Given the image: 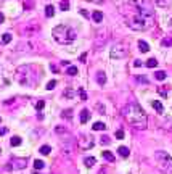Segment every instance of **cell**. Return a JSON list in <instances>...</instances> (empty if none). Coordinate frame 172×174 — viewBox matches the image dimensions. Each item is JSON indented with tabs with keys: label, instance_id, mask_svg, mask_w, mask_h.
I'll return each instance as SVG.
<instances>
[{
	"label": "cell",
	"instance_id": "cell-20",
	"mask_svg": "<svg viewBox=\"0 0 172 174\" xmlns=\"http://www.w3.org/2000/svg\"><path fill=\"white\" fill-rule=\"evenodd\" d=\"M92 128H93V130H105L106 129V124H105V122H101V121H98V122H95Z\"/></svg>",
	"mask_w": 172,
	"mask_h": 174
},
{
	"label": "cell",
	"instance_id": "cell-33",
	"mask_svg": "<svg viewBox=\"0 0 172 174\" xmlns=\"http://www.w3.org/2000/svg\"><path fill=\"white\" fill-rule=\"evenodd\" d=\"M77 92H79V97H81V100H87V94L84 92V89H79Z\"/></svg>",
	"mask_w": 172,
	"mask_h": 174
},
{
	"label": "cell",
	"instance_id": "cell-34",
	"mask_svg": "<svg viewBox=\"0 0 172 174\" xmlns=\"http://www.w3.org/2000/svg\"><path fill=\"white\" fill-rule=\"evenodd\" d=\"M55 86H57V81H50L49 84H47V89H49V90H53Z\"/></svg>",
	"mask_w": 172,
	"mask_h": 174
},
{
	"label": "cell",
	"instance_id": "cell-45",
	"mask_svg": "<svg viewBox=\"0 0 172 174\" xmlns=\"http://www.w3.org/2000/svg\"><path fill=\"white\" fill-rule=\"evenodd\" d=\"M0 121H2V119H0Z\"/></svg>",
	"mask_w": 172,
	"mask_h": 174
},
{
	"label": "cell",
	"instance_id": "cell-17",
	"mask_svg": "<svg viewBox=\"0 0 172 174\" xmlns=\"http://www.w3.org/2000/svg\"><path fill=\"white\" fill-rule=\"evenodd\" d=\"M53 15H55L53 5H47V7H45V16H47V18H51Z\"/></svg>",
	"mask_w": 172,
	"mask_h": 174
},
{
	"label": "cell",
	"instance_id": "cell-36",
	"mask_svg": "<svg viewBox=\"0 0 172 174\" xmlns=\"http://www.w3.org/2000/svg\"><path fill=\"white\" fill-rule=\"evenodd\" d=\"M116 139H124V130H116Z\"/></svg>",
	"mask_w": 172,
	"mask_h": 174
},
{
	"label": "cell",
	"instance_id": "cell-2",
	"mask_svg": "<svg viewBox=\"0 0 172 174\" xmlns=\"http://www.w3.org/2000/svg\"><path fill=\"white\" fill-rule=\"evenodd\" d=\"M122 114H124V118H126V121L129 122V124H132L134 128L146 129V126H148L146 113L143 111V108L138 103L126 105V106H124V110H122Z\"/></svg>",
	"mask_w": 172,
	"mask_h": 174
},
{
	"label": "cell",
	"instance_id": "cell-19",
	"mask_svg": "<svg viewBox=\"0 0 172 174\" xmlns=\"http://www.w3.org/2000/svg\"><path fill=\"white\" fill-rule=\"evenodd\" d=\"M92 18H93V21H95V23H101V19H103V13H101V11H93Z\"/></svg>",
	"mask_w": 172,
	"mask_h": 174
},
{
	"label": "cell",
	"instance_id": "cell-8",
	"mask_svg": "<svg viewBox=\"0 0 172 174\" xmlns=\"http://www.w3.org/2000/svg\"><path fill=\"white\" fill-rule=\"evenodd\" d=\"M106 42V31L103 29V31H100L98 35H97V39H95V44L100 47V45H103V44Z\"/></svg>",
	"mask_w": 172,
	"mask_h": 174
},
{
	"label": "cell",
	"instance_id": "cell-7",
	"mask_svg": "<svg viewBox=\"0 0 172 174\" xmlns=\"http://www.w3.org/2000/svg\"><path fill=\"white\" fill-rule=\"evenodd\" d=\"M93 139H92L90 136H85V134H84V136H81L79 137V147H81L82 150H89V148H92L93 147Z\"/></svg>",
	"mask_w": 172,
	"mask_h": 174
},
{
	"label": "cell",
	"instance_id": "cell-22",
	"mask_svg": "<svg viewBox=\"0 0 172 174\" xmlns=\"http://www.w3.org/2000/svg\"><path fill=\"white\" fill-rule=\"evenodd\" d=\"M103 158H105L106 161H111V163L114 161V155H113L111 152H108V150H105V152H103Z\"/></svg>",
	"mask_w": 172,
	"mask_h": 174
},
{
	"label": "cell",
	"instance_id": "cell-9",
	"mask_svg": "<svg viewBox=\"0 0 172 174\" xmlns=\"http://www.w3.org/2000/svg\"><path fill=\"white\" fill-rule=\"evenodd\" d=\"M97 82L100 86H105L106 84V74L103 73V71H98V73H97Z\"/></svg>",
	"mask_w": 172,
	"mask_h": 174
},
{
	"label": "cell",
	"instance_id": "cell-30",
	"mask_svg": "<svg viewBox=\"0 0 172 174\" xmlns=\"http://www.w3.org/2000/svg\"><path fill=\"white\" fill-rule=\"evenodd\" d=\"M2 42H3V44H8V42H11V34H8V32H5V34H3Z\"/></svg>",
	"mask_w": 172,
	"mask_h": 174
},
{
	"label": "cell",
	"instance_id": "cell-15",
	"mask_svg": "<svg viewBox=\"0 0 172 174\" xmlns=\"http://www.w3.org/2000/svg\"><path fill=\"white\" fill-rule=\"evenodd\" d=\"M156 3H158L159 7H162V8H169L172 5V0H154Z\"/></svg>",
	"mask_w": 172,
	"mask_h": 174
},
{
	"label": "cell",
	"instance_id": "cell-35",
	"mask_svg": "<svg viewBox=\"0 0 172 174\" xmlns=\"http://www.w3.org/2000/svg\"><path fill=\"white\" fill-rule=\"evenodd\" d=\"M65 97H71V98H73V97H74V90L66 89V90H65Z\"/></svg>",
	"mask_w": 172,
	"mask_h": 174
},
{
	"label": "cell",
	"instance_id": "cell-28",
	"mask_svg": "<svg viewBox=\"0 0 172 174\" xmlns=\"http://www.w3.org/2000/svg\"><path fill=\"white\" fill-rule=\"evenodd\" d=\"M50 145H42V147H40V153H42V155H49V153H50Z\"/></svg>",
	"mask_w": 172,
	"mask_h": 174
},
{
	"label": "cell",
	"instance_id": "cell-32",
	"mask_svg": "<svg viewBox=\"0 0 172 174\" xmlns=\"http://www.w3.org/2000/svg\"><path fill=\"white\" fill-rule=\"evenodd\" d=\"M43 106H45V102H43V100H39L37 103H35V110H37V111H40Z\"/></svg>",
	"mask_w": 172,
	"mask_h": 174
},
{
	"label": "cell",
	"instance_id": "cell-38",
	"mask_svg": "<svg viewBox=\"0 0 172 174\" xmlns=\"http://www.w3.org/2000/svg\"><path fill=\"white\" fill-rule=\"evenodd\" d=\"M134 66H137V68H138V66H142V61H140V60H135V61H134Z\"/></svg>",
	"mask_w": 172,
	"mask_h": 174
},
{
	"label": "cell",
	"instance_id": "cell-26",
	"mask_svg": "<svg viewBox=\"0 0 172 174\" xmlns=\"http://www.w3.org/2000/svg\"><path fill=\"white\" fill-rule=\"evenodd\" d=\"M34 168L35 169H43V168H45V163H43L42 160H35L34 161Z\"/></svg>",
	"mask_w": 172,
	"mask_h": 174
},
{
	"label": "cell",
	"instance_id": "cell-21",
	"mask_svg": "<svg viewBox=\"0 0 172 174\" xmlns=\"http://www.w3.org/2000/svg\"><path fill=\"white\" fill-rule=\"evenodd\" d=\"M10 144H11V147H18V145L21 144V137H19V136H13V137H11V140H10Z\"/></svg>",
	"mask_w": 172,
	"mask_h": 174
},
{
	"label": "cell",
	"instance_id": "cell-29",
	"mask_svg": "<svg viewBox=\"0 0 172 174\" xmlns=\"http://www.w3.org/2000/svg\"><path fill=\"white\" fill-rule=\"evenodd\" d=\"M66 73L69 74V76H76V74H77V68H76V66H69Z\"/></svg>",
	"mask_w": 172,
	"mask_h": 174
},
{
	"label": "cell",
	"instance_id": "cell-25",
	"mask_svg": "<svg viewBox=\"0 0 172 174\" xmlns=\"http://www.w3.org/2000/svg\"><path fill=\"white\" fill-rule=\"evenodd\" d=\"M161 45L162 47H172V37H166L161 41Z\"/></svg>",
	"mask_w": 172,
	"mask_h": 174
},
{
	"label": "cell",
	"instance_id": "cell-14",
	"mask_svg": "<svg viewBox=\"0 0 172 174\" xmlns=\"http://www.w3.org/2000/svg\"><path fill=\"white\" fill-rule=\"evenodd\" d=\"M138 49H140V52H143V53H146L148 50H150V45L145 42V41H138Z\"/></svg>",
	"mask_w": 172,
	"mask_h": 174
},
{
	"label": "cell",
	"instance_id": "cell-12",
	"mask_svg": "<svg viewBox=\"0 0 172 174\" xmlns=\"http://www.w3.org/2000/svg\"><path fill=\"white\" fill-rule=\"evenodd\" d=\"M151 105H153V108L156 110V113H159V114H161V113H164L162 103H161V102H159V100H154L153 103H151Z\"/></svg>",
	"mask_w": 172,
	"mask_h": 174
},
{
	"label": "cell",
	"instance_id": "cell-31",
	"mask_svg": "<svg viewBox=\"0 0 172 174\" xmlns=\"http://www.w3.org/2000/svg\"><path fill=\"white\" fill-rule=\"evenodd\" d=\"M61 116H63V118H66V119H69V118H73V111H71V110H65Z\"/></svg>",
	"mask_w": 172,
	"mask_h": 174
},
{
	"label": "cell",
	"instance_id": "cell-5",
	"mask_svg": "<svg viewBox=\"0 0 172 174\" xmlns=\"http://www.w3.org/2000/svg\"><path fill=\"white\" fill-rule=\"evenodd\" d=\"M154 160H156L158 168L161 169L164 174H172V156L167 152H162V150L156 152L154 153Z\"/></svg>",
	"mask_w": 172,
	"mask_h": 174
},
{
	"label": "cell",
	"instance_id": "cell-4",
	"mask_svg": "<svg viewBox=\"0 0 172 174\" xmlns=\"http://www.w3.org/2000/svg\"><path fill=\"white\" fill-rule=\"evenodd\" d=\"M51 35H53V39L58 44H61V45H68V44L76 41V31L68 24L55 26L53 31H51Z\"/></svg>",
	"mask_w": 172,
	"mask_h": 174
},
{
	"label": "cell",
	"instance_id": "cell-18",
	"mask_svg": "<svg viewBox=\"0 0 172 174\" xmlns=\"http://www.w3.org/2000/svg\"><path fill=\"white\" fill-rule=\"evenodd\" d=\"M118 153H119L122 158H127L130 152H129V148H127V147H119V148H118Z\"/></svg>",
	"mask_w": 172,
	"mask_h": 174
},
{
	"label": "cell",
	"instance_id": "cell-6",
	"mask_svg": "<svg viewBox=\"0 0 172 174\" xmlns=\"http://www.w3.org/2000/svg\"><path fill=\"white\" fill-rule=\"evenodd\" d=\"M127 55V49L124 44H116V45L111 49L110 52V57L113 58V60H121V58H124Z\"/></svg>",
	"mask_w": 172,
	"mask_h": 174
},
{
	"label": "cell",
	"instance_id": "cell-43",
	"mask_svg": "<svg viewBox=\"0 0 172 174\" xmlns=\"http://www.w3.org/2000/svg\"><path fill=\"white\" fill-rule=\"evenodd\" d=\"M81 15H84V16H89V13H87L85 10H81Z\"/></svg>",
	"mask_w": 172,
	"mask_h": 174
},
{
	"label": "cell",
	"instance_id": "cell-42",
	"mask_svg": "<svg viewBox=\"0 0 172 174\" xmlns=\"http://www.w3.org/2000/svg\"><path fill=\"white\" fill-rule=\"evenodd\" d=\"M89 2H93V3H101V2H105V0H89Z\"/></svg>",
	"mask_w": 172,
	"mask_h": 174
},
{
	"label": "cell",
	"instance_id": "cell-1",
	"mask_svg": "<svg viewBox=\"0 0 172 174\" xmlns=\"http://www.w3.org/2000/svg\"><path fill=\"white\" fill-rule=\"evenodd\" d=\"M126 24L134 31H146L153 26L154 5L151 0H129L124 11Z\"/></svg>",
	"mask_w": 172,
	"mask_h": 174
},
{
	"label": "cell",
	"instance_id": "cell-37",
	"mask_svg": "<svg viewBox=\"0 0 172 174\" xmlns=\"http://www.w3.org/2000/svg\"><path fill=\"white\" fill-rule=\"evenodd\" d=\"M100 142H101V144H105V145H106V144H110V137H108V136H103Z\"/></svg>",
	"mask_w": 172,
	"mask_h": 174
},
{
	"label": "cell",
	"instance_id": "cell-13",
	"mask_svg": "<svg viewBox=\"0 0 172 174\" xmlns=\"http://www.w3.org/2000/svg\"><path fill=\"white\" fill-rule=\"evenodd\" d=\"M169 90H171V86H159L158 87V94H161L162 97H166L169 94Z\"/></svg>",
	"mask_w": 172,
	"mask_h": 174
},
{
	"label": "cell",
	"instance_id": "cell-44",
	"mask_svg": "<svg viewBox=\"0 0 172 174\" xmlns=\"http://www.w3.org/2000/svg\"><path fill=\"white\" fill-rule=\"evenodd\" d=\"M169 29L172 31V19H171V21H169Z\"/></svg>",
	"mask_w": 172,
	"mask_h": 174
},
{
	"label": "cell",
	"instance_id": "cell-41",
	"mask_svg": "<svg viewBox=\"0 0 172 174\" xmlns=\"http://www.w3.org/2000/svg\"><path fill=\"white\" fill-rule=\"evenodd\" d=\"M85 58H87V55H85V53H84V55H81V61H82V63L85 61Z\"/></svg>",
	"mask_w": 172,
	"mask_h": 174
},
{
	"label": "cell",
	"instance_id": "cell-39",
	"mask_svg": "<svg viewBox=\"0 0 172 174\" xmlns=\"http://www.w3.org/2000/svg\"><path fill=\"white\" fill-rule=\"evenodd\" d=\"M7 130H8V129H7V128H0V136H3V134H5Z\"/></svg>",
	"mask_w": 172,
	"mask_h": 174
},
{
	"label": "cell",
	"instance_id": "cell-11",
	"mask_svg": "<svg viewBox=\"0 0 172 174\" xmlns=\"http://www.w3.org/2000/svg\"><path fill=\"white\" fill-rule=\"evenodd\" d=\"M84 164H85L87 168H92L93 164H97V158H93V156H87L85 160H84Z\"/></svg>",
	"mask_w": 172,
	"mask_h": 174
},
{
	"label": "cell",
	"instance_id": "cell-10",
	"mask_svg": "<svg viewBox=\"0 0 172 174\" xmlns=\"http://www.w3.org/2000/svg\"><path fill=\"white\" fill-rule=\"evenodd\" d=\"M89 119H90V111H89V110H82V111H81V122H82V124H85Z\"/></svg>",
	"mask_w": 172,
	"mask_h": 174
},
{
	"label": "cell",
	"instance_id": "cell-23",
	"mask_svg": "<svg viewBox=\"0 0 172 174\" xmlns=\"http://www.w3.org/2000/svg\"><path fill=\"white\" fill-rule=\"evenodd\" d=\"M146 66L148 68H156V66H158V60H156V58H150V60L146 61Z\"/></svg>",
	"mask_w": 172,
	"mask_h": 174
},
{
	"label": "cell",
	"instance_id": "cell-27",
	"mask_svg": "<svg viewBox=\"0 0 172 174\" xmlns=\"http://www.w3.org/2000/svg\"><path fill=\"white\" fill-rule=\"evenodd\" d=\"M60 8H61L63 11L69 10V2H68V0H61V2H60Z\"/></svg>",
	"mask_w": 172,
	"mask_h": 174
},
{
	"label": "cell",
	"instance_id": "cell-3",
	"mask_svg": "<svg viewBox=\"0 0 172 174\" xmlns=\"http://www.w3.org/2000/svg\"><path fill=\"white\" fill-rule=\"evenodd\" d=\"M15 79L24 87H34L39 84L40 81V69L37 66H31V65H23L16 69Z\"/></svg>",
	"mask_w": 172,
	"mask_h": 174
},
{
	"label": "cell",
	"instance_id": "cell-24",
	"mask_svg": "<svg viewBox=\"0 0 172 174\" xmlns=\"http://www.w3.org/2000/svg\"><path fill=\"white\" fill-rule=\"evenodd\" d=\"M154 77L158 79V81H164V79H166V73H164V71H156Z\"/></svg>",
	"mask_w": 172,
	"mask_h": 174
},
{
	"label": "cell",
	"instance_id": "cell-16",
	"mask_svg": "<svg viewBox=\"0 0 172 174\" xmlns=\"http://www.w3.org/2000/svg\"><path fill=\"white\" fill-rule=\"evenodd\" d=\"M5 84H8V79H7V76H5V71H3L2 66H0V86H5Z\"/></svg>",
	"mask_w": 172,
	"mask_h": 174
},
{
	"label": "cell",
	"instance_id": "cell-40",
	"mask_svg": "<svg viewBox=\"0 0 172 174\" xmlns=\"http://www.w3.org/2000/svg\"><path fill=\"white\" fill-rule=\"evenodd\" d=\"M3 21H5V16H3V13L0 11V23H3Z\"/></svg>",
	"mask_w": 172,
	"mask_h": 174
}]
</instances>
